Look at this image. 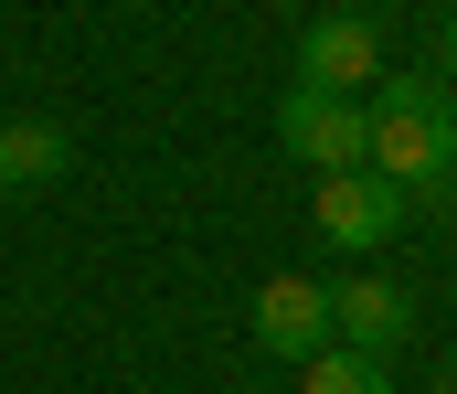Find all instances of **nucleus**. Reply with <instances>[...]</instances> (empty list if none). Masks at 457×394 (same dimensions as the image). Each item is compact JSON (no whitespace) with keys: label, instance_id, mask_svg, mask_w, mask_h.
<instances>
[{"label":"nucleus","instance_id":"obj_6","mask_svg":"<svg viewBox=\"0 0 457 394\" xmlns=\"http://www.w3.org/2000/svg\"><path fill=\"white\" fill-rule=\"evenodd\" d=\"M255 341L277 363H309L330 341V277H266L255 288Z\"/></svg>","mask_w":457,"mask_h":394},{"label":"nucleus","instance_id":"obj_2","mask_svg":"<svg viewBox=\"0 0 457 394\" xmlns=\"http://www.w3.org/2000/svg\"><path fill=\"white\" fill-rule=\"evenodd\" d=\"M309 224H320V246L372 256V246H394V235L415 224V203H404L394 181H372V171H330V181H320V203H309Z\"/></svg>","mask_w":457,"mask_h":394},{"label":"nucleus","instance_id":"obj_5","mask_svg":"<svg viewBox=\"0 0 457 394\" xmlns=\"http://www.w3.org/2000/svg\"><path fill=\"white\" fill-rule=\"evenodd\" d=\"M404 331H415V298H404L394 277H341V288H330V341L372 352V363H394Z\"/></svg>","mask_w":457,"mask_h":394},{"label":"nucleus","instance_id":"obj_8","mask_svg":"<svg viewBox=\"0 0 457 394\" xmlns=\"http://www.w3.org/2000/svg\"><path fill=\"white\" fill-rule=\"evenodd\" d=\"M298 394H394V373H383L372 352H351V341H320V352L298 363Z\"/></svg>","mask_w":457,"mask_h":394},{"label":"nucleus","instance_id":"obj_7","mask_svg":"<svg viewBox=\"0 0 457 394\" xmlns=\"http://www.w3.org/2000/svg\"><path fill=\"white\" fill-rule=\"evenodd\" d=\"M64 129L54 118H0V192H43V181H64Z\"/></svg>","mask_w":457,"mask_h":394},{"label":"nucleus","instance_id":"obj_1","mask_svg":"<svg viewBox=\"0 0 457 394\" xmlns=\"http://www.w3.org/2000/svg\"><path fill=\"white\" fill-rule=\"evenodd\" d=\"M361 118H372V149H361L372 181L426 192V181L457 171V96H447V75H383Z\"/></svg>","mask_w":457,"mask_h":394},{"label":"nucleus","instance_id":"obj_10","mask_svg":"<svg viewBox=\"0 0 457 394\" xmlns=\"http://www.w3.org/2000/svg\"><path fill=\"white\" fill-rule=\"evenodd\" d=\"M436 64H447V75H457V11H447V21H436Z\"/></svg>","mask_w":457,"mask_h":394},{"label":"nucleus","instance_id":"obj_11","mask_svg":"<svg viewBox=\"0 0 457 394\" xmlns=\"http://www.w3.org/2000/svg\"><path fill=\"white\" fill-rule=\"evenodd\" d=\"M436 384H447V394H457V352H447V373H436Z\"/></svg>","mask_w":457,"mask_h":394},{"label":"nucleus","instance_id":"obj_9","mask_svg":"<svg viewBox=\"0 0 457 394\" xmlns=\"http://www.w3.org/2000/svg\"><path fill=\"white\" fill-rule=\"evenodd\" d=\"M404 203H415V214H436V224H457V171H447V181H426V192H404Z\"/></svg>","mask_w":457,"mask_h":394},{"label":"nucleus","instance_id":"obj_3","mask_svg":"<svg viewBox=\"0 0 457 394\" xmlns=\"http://www.w3.org/2000/svg\"><path fill=\"white\" fill-rule=\"evenodd\" d=\"M277 138L330 181V171H361V149H372V118H361V96H320V86H287L277 96Z\"/></svg>","mask_w":457,"mask_h":394},{"label":"nucleus","instance_id":"obj_4","mask_svg":"<svg viewBox=\"0 0 457 394\" xmlns=\"http://www.w3.org/2000/svg\"><path fill=\"white\" fill-rule=\"evenodd\" d=\"M298 86H320V96L383 86V21H372V11H320V21L298 32Z\"/></svg>","mask_w":457,"mask_h":394}]
</instances>
